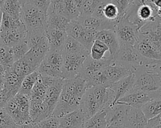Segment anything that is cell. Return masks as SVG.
<instances>
[{"label": "cell", "mask_w": 161, "mask_h": 128, "mask_svg": "<svg viewBox=\"0 0 161 128\" xmlns=\"http://www.w3.org/2000/svg\"><path fill=\"white\" fill-rule=\"evenodd\" d=\"M45 36L50 46V49L62 51L65 39L67 36L65 31L47 27Z\"/></svg>", "instance_id": "7402d4cb"}, {"label": "cell", "mask_w": 161, "mask_h": 128, "mask_svg": "<svg viewBox=\"0 0 161 128\" xmlns=\"http://www.w3.org/2000/svg\"><path fill=\"white\" fill-rule=\"evenodd\" d=\"M151 60L143 57L134 47L127 44H120L115 62L134 72L138 68L145 67Z\"/></svg>", "instance_id": "3957f363"}, {"label": "cell", "mask_w": 161, "mask_h": 128, "mask_svg": "<svg viewBox=\"0 0 161 128\" xmlns=\"http://www.w3.org/2000/svg\"><path fill=\"white\" fill-rule=\"evenodd\" d=\"M17 125L13 122L10 116L5 111L4 109H0V128L1 127H9V128H15Z\"/></svg>", "instance_id": "f35d334b"}, {"label": "cell", "mask_w": 161, "mask_h": 128, "mask_svg": "<svg viewBox=\"0 0 161 128\" xmlns=\"http://www.w3.org/2000/svg\"><path fill=\"white\" fill-rule=\"evenodd\" d=\"M79 109L83 112L87 119L102 111L98 99L93 92L92 87H88L86 90L80 101Z\"/></svg>", "instance_id": "4fadbf2b"}, {"label": "cell", "mask_w": 161, "mask_h": 128, "mask_svg": "<svg viewBox=\"0 0 161 128\" xmlns=\"http://www.w3.org/2000/svg\"><path fill=\"white\" fill-rule=\"evenodd\" d=\"M79 11L80 17L92 16L96 6L99 3L98 0H75Z\"/></svg>", "instance_id": "4316f807"}, {"label": "cell", "mask_w": 161, "mask_h": 128, "mask_svg": "<svg viewBox=\"0 0 161 128\" xmlns=\"http://www.w3.org/2000/svg\"><path fill=\"white\" fill-rule=\"evenodd\" d=\"M40 73L36 70L25 77L22 81L18 92L30 97L31 92L36 84Z\"/></svg>", "instance_id": "f546056e"}, {"label": "cell", "mask_w": 161, "mask_h": 128, "mask_svg": "<svg viewBox=\"0 0 161 128\" xmlns=\"http://www.w3.org/2000/svg\"><path fill=\"white\" fill-rule=\"evenodd\" d=\"M13 70L20 77L24 78L26 76L35 71L32 67L23 59L15 61L13 65Z\"/></svg>", "instance_id": "d6a6232c"}, {"label": "cell", "mask_w": 161, "mask_h": 128, "mask_svg": "<svg viewBox=\"0 0 161 128\" xmlns=\"http://www.w3.org/2000/svg\"><path fill=\"white\" fill-rule=\"evenodd\" d=\"M113 62L108 58L100 61L92 59L89 55L85 59L80 71L77 77H80L86 82L97 72L110 65Z\"/></svg>", "instance_id": "8fae6325"}, {"label": "cell", "mask_w": 161, "mask_h": 128, "mask_svg": "<svg viewBox=\"0 0 161 128\" xmlns=\"http://www.w3.org/2000/svg\"><path fill=\"white\" fill-rule=\"evenodd\" d=\"M34 124L35 128H58L59 119L50 116L38 123H34Z\"/></svg>", "instance_id": "74e56055"}, {"label": "cell", "mask_w": 161, "mask_h": 128, "mask_svg": "<svg viewBox=\"0 0 161 128\" xmlns=\"http://www.w3.org/2000/svg\"><path fill=\"white\" fill-rule=\"evenodd\" d=\"M15 128H35V124L33 122L28 123V124H25L22 125H18L15 127Z\"/></svg>", "instance_id": "7bdbcfd3"}, {"label": "cell", "mask_w": 161, "mask_h": 128, "mask_svg": "<svg viewBox=\"0 0 161 128\" xmlns=\"http://www.w3.org/2000/svg\"><path fill=\"white\" fill-rule=\"evenodd\" d=\"M62 66V51L50 49L37 71L42 76L63 79Z\"/></svg>", "instance_id": "277c9868"}, {"label": "cell", "mask_w": 161, "mask_h": 128, "mask_svg": "<svg viewBox=\"0 0 161 128\" xmlns=\"http://www.w3.org/2000/svg\"><path fill=\"white\" fill-rule=\"evenodd\" d=\"M62 52L65 53H89V51L84 46H82L77 40L68 36L65 39Z\"/></svg>", "instance_id": "4dcf8cb0"}, {"label": "cell", "mask_w": 161, "mask_h": 128, "mask_svg": "<svg viewBox=\"0 0 161 128\" xmlns=\"http://www.w3.org/2000/svg\"><path fill=\"white\" fill-rule=\"evenodd\" d=\"M137 51L144 57L155 61H161V51L145 36L139 32L138 40L134 46Z\"/></svg>", "instance_id": "9a60e30c"}, {"label": "cell", "mask_w": 161, "mask_h": 128, "mask_svg": "<svg viewBox=\"0 0 161 128\" xmlns=\"http://www.w3.org/2000/svg\"><path fill=\"white\" fill-rule=\"evenodd\" d=\"M80 101L81 99L74 93L62 87L58 101L52 116L60 119L73 112L79 108Z\"/></svg>", "instance_id": "ba28073f"}, {"label": "cell", "mask_w": 161, "mask_h": 128, "mask_svg": "<svg viewBox=\"0 0 161 128\" xmlns=\"http://www.w3.org/2000/svg\"><path fill=\"white\" fill-rule=\"evenodd\" d=\"M84 30V28L77 19L71 20L70 21L66 27L65 32L68 36H70L74 39L77 40Z\"/></svg>", "instance_id": "e575fe53"}, {"label": "cell", "mask_w": 161, "mask_h": 128, "mask_svg": "<svg viewBox=\"0 0 161 128\" xmlns=\"http://www.w3.org/2000/svg\"><path fill=\"white\" fill-rule=\"evenodd\" d=\"M25 25L21 19H16L3 12L0 32L14 29Z\"/></svg>", "instance_id": "836d02e7"}, {"label": "cell", "mask_w": 161, "mask_h": 128, "mask_svg": "<svg viewBox=\"0 0 161 128\" xmlns=\"http://www.w3.org/2000/svg\"><path fill=\"white\" fill-rule=\"evenodd\" d=\"M69 22L70 20L61 15L55 13H47V27L65 31Z\"/></svg>", "instance_id": "83f0119b"}, {"label": "cell", "mask_w": 161, "mask_h": 128, "mask_svg": "<svg viewBox=\"0 0 161 128\" xmlns=\"http://www.w3.org/2000/svg\"><path fill=\"white\" fill-rule=\"evenodd\" d=\"M62 79H74L78 76L89 53H65L62 52Z\"/></svg>", "instance_id": "8992f818"}, {"label": "cell", "mask_w": 161, "mask_h": 128, "mask_svg": "<svg viewBox=\"0 0 161 128\" xmlns=\"http://www.w3.org/2000/svg\"><path fill=\"white\" fill-rule=\"evenodd\" d=\"M1 128H9V127H1Z\"/></svg>", "instance_id": "681fc988"}, {"label": "cell", "mask_w": 161, "mask_h": 128, "mask_svg": "<svg viewBox=\"0 0 161 128\" xmlns=\"http://www.w3.org/2000/svg\"><path fill=\"white\" fill-rule=\"evenodd\" d=\"M107 126L106 114L105 110H103L87 118L85 121L82 128H106Z\"/></svg>", "instance_id": "cb8c5ba5"}, {"label": "cell", "mask_w": 161, "mask_h": 128, "mask_svg": "<svg viewBox=\"0 0 161 128\" xmlns=\"http://www.w3.org/2000/svg\"><path fill=\"white\" fill-rule=\"evenodd\" d=\"M4 47H5V46H4V45L3 44V43L1 42V41H0V52L2 51V49H3Z\"/></svg>", "instance_id": "f6af8a7d"}, {"label": "cell", "mask_w": 161, "mask_h": 128, "mask_svg": "<svg viewBox=\"0 0 161 128\" xmlns=\"http://www.w3.org/2000/svg\"><path fill=\"white\" fill-rule=\"evenodd\" d=\"M147 123L148 119L141 108L129 107L124 121L125 128H146Z\"/></svg>", "instance_id": "ac0fdd59"}, {"label": "cell", "mask_w": 161, "mask_h": 128, "mask_svg": "<svg viewBox=\"0 0 161 128\" xmlns=\"http://www.w3.org/2000/svg\"><path fill=\"white\" fill-rule=\"evenodd\" d=\"M160 91H161V83H160Z\"/></svg>", "instance_id": "c3c4849f"}, {"label": "cell", "mask_w": 161, "mask_h": 128, "mask_svg": "<svg viewBox=\"0 0 161 128\" xmlns=\"http://www.w3.org/2000/svg\"><path fill=\"white\" fill-rule=\"evenodd\" d=\"M47 13L59 14L70 21L77 20L79 17V11L75 0L50 1Z\"/></svg>", "instance_id": "30bf717a"}, {"label": "cell", "mask_w": 161, "mask_h": 128, "mask_svg": "<svg viewBox=\"0 0 161 128\" xmlns=\"http://www.w3.org/2000/svg\"><path fill=\"white\" fill-rule=\"evenodd\" d=\"M96 39L103 42L109 49L108 59L114 61L119 50V44L113 29L102 30L96 33Z\"/></svg>", "instance_id": "5bb4252c"}, {"label": "cell", "mask_w": 161, "mask_h": 128, "mask_svg": "<svg viewBox=\"0 0 161 128\" xmlns=\"http://www.w3.org/2000/svg\"><path fill=\"white\" fill-rule=\"evenodd\" d=\"M27 31L25 25L20 27L0 32V41L4 46L11 47L25 40Z\"/></svg>", "instance_id": "e0dca14e"}, {"label": "cell", "mask_w": 161, "mask_h": 128, "mask_svg": "<svg viewBox=\"0 0 161 128\" xmlns=\"http://www.w3.org/2000/svg\"><path fill=\"white\" fill-rule=\"evenodd\" d=\"M158 97H161L160 90L153 92H135L123 96L115 103L133 108H142L149 101Z\"/></svg>", "instance_id": "9c48e42d"}, {"label": "cell", "mask_w": 161, "mask_h": 128, "mask_svg": "<svg viewBox=\"0 0 161 128\" xmlns=\"http://www.w3.org/2000/svg\"><path fill=\"white\" fill-rule=\"evenodd\" d=\"M129 107V106L125 105L115 103L106 109L107 126H125L124 121Z\"/></svg>", "instance_id": "2e32d148"}, {"label": "cell", "mask_w": 161, "mask_h": 128, "mask_svg": "<svg viewBox=\"0 0 161 128\" xmlns=\"http://www.w3.org/2000/svg\"><path fill=\"white\" fill-rule=\"evenodd\" d=\"M23 1H4L1 7L3 12L16 19H21V12Z\"/></svg>", "instance_id": "d4e9b609"}, {"label": "cell", "mask_w": 161, "mask_h": 128, "mask_svg": "<svg viewBox=\"0 0 161 128\" xmlns=\"http://www.w3.org/2000/svg\"><path fill=\"white\" fill-rule=\"evenodd\" d=\"M9 48V52L14 62L22 58L30 50V48L25 40Z\"/></svg>", "instance_id": "d590c367"}, {"label": "cell", "mask_w": 161, "mask_h": 128, "mask_svg": "<svg viewBox=\"0 0 161 128\" xmlns=\"http://www.w3.org/2000/svg\"><path fill=\"white\" fill-rule=\"evenodd\" d=\"M33 5H35L39 10L47 14L48 9L50 4V1H31Z\"/></svg>", "instance_id": "60d3db41"}, {"label": "cell", "mask_w": 161, "mask_h": 128, "mask_svg": "<svg viewBox=\"0 0 161 128\" xmlns=\"http://www.w3.org/2000/svg\"><path fill=\"white\" fill-rule=\"evenodd\" d=\"M141 109L148 120L156 117L161 113V97L149 101Z\"/></svg>", "instance_id": "f1b7e54d"}, {"label": "cell", "mask_w": 161, "mask_h": 128, "mask_svg": "<svg viewBox=\"0 0 161 128\" xmlns=\"http://www.w3.org/2000/svg\"><path fill=\"white\" fill-rule=\"evenodd\" d=\"M145 68L150 72L155 74L161 79V61L151 60Z\"/></svg>", "instance_id": "ab89813d"}, {"label": "cell", "mask_w": 161, "mask_h": 128, "mask_svg": "<svg viewBox=\"0 0 161 128\" xmlns=\"http://www.w3.org/2000/svg\"><path fill=\"white\" fill-rule=\"evenodd\" d=\"M64 82V79H55L53 83L47 89L46 91L43 99V103L47 107L48 117L52 116L53 112L58 101Z\"/></svg>", "instance_id": "7c38bea8"}, {"label": "cell", "mask_w": 161, "mask_h": 128, "mask_svg": "<svg viewBox=\"0 0 161 128\" xmlns=\"http://www.w3.org/2000/svg\"><path fill=\"white\" fill-rule=\"evenodd\" d=\"M152 2L157 7V17L161 19V0H153Z\"/></svg>", "instance_id": "b9f144b4"}, {"label": "cell", "mask_w": 161, "mask_h": 128, "mask_svg": "<svg viewBox=\"0 0 161 128\" xmlns=\"http://www.w3.org/2000/svg\"><path fill=\"white\" fill-rule=\"evenodd\" d=\"M86 119L85 115L78 108L59 119L58 128H82Z\"/></svg>", "instance_id": "d6986e66"}, {"label": "cell", "mask_w": 161, "mask_h": 128, "mask_svg": "<svg viewBox=\"0 0 161 128\" xmlns=\"http://www.w3.org/2000/svg\"><path fill=\"white\" fill-rule=\"evenodd\" d=\"M133 84L134 74L132 73L109 86L114 92V104L118 100L131 92Z\"/></svg>", "instance_id": "ffe728a7"}, {"label": "cell", "mask_w": 161, "mask_h": 128, "mask_svg": "<svg viewBox=\"0 0 161 128\" xmlns=\"http://www.w3.org/2000/svg\"><path fill=\"white\" fill-rule=\"evenodd\" d=\"M96 32L87 31L84 29L79 38L77 40L82 46H84L90 52L91 48L96 40Z\"/></svg>", "instance_id": "8d00e7d4"}, {"label": "cell", "mask_w": 161, "mask_h": 128, "mask_svg": "<svg viewBox=\"0 0 161 128\" xmlns=\"http://www.w3.org/2000/svg\"><path fill=\"white\" fill-rule=\"evenodd\" d=\"M23 78L18 76L13 67L5 71L4 74V87L10 98L14 97L19 91Z\"/></svg>", "instance_id": "44dd1931"}, {"label": "cell", "mask_w": 161, "mask_h": 128, "mask_svg": "<svg viewBox=\"0 0 161 128\" xmlns=\"http://www.w3.org/2000/svg\"><path fill=\"white\" fill-rule=\"evenodd\" d=\"M30 97L18 92L9 99L3 108L16 125L31 123L30 115Z\"/></svg>", "instance_id": "6da1fadb"}, {"label": "cell", "mask_w": 161, "mask_h": 128, "mask_svg": "<svg viewBox=\"0 0 161 128\" xmlns=\"http://www.w3.org/2000/svg\"><path fill=\"white\" fill-rule=\"evenodd\" d=\"M4 2V1H0V9H1V7H2V5Z\"/></svg>", "instance_id": "7dc6e473"}, {"label": "cell", "mask_w": 161, "mask_h": 128, "mask_svg": "<svg viewBox=\"0 0 161 128\" xmlns=\"http://www.w3.org/2000/svg\"><path fill=\"white\" fill-rule=\"evenodd\" d=\"M30 115L33 123H38L48 117L47 107L42 102H30Z\"/></svg>", "instance_id": "603a6c76"}, {"label": "cell", "mask_w": 161, "mask_h": 128, "mask_svg": "<svg viewBox=\"0 0 161 128\" xmlns=\"http://www.w3.org/2000/svg\"><path fill=\"white\" fill-rule=\"evenodd\" d=\"M148 128H161V124L155 126H153V127H148Z\"/></svg>", "instance_id": "bcb514c9"}, {"label": "cell", "mask_w": 161, "mask_h": 128, "mask_svg": "<svg viewBox=\"0 0 161 128\" xmlns=\"http://www.w3.org/2000/svg\"><path fill=\"white\" fill-rule=\"evenodd\" d=\"M133 74L134 84L130 93L153 92L160 90L161 79L155 74L147 70L145 67L138 68Z\"/></svg>", "instance_id": "5b68a950"}, {"label": "cell", "mask_w": 161, "mask_h": 128, "mask_svg": "<svg viewBox=\"0 0 161 128\" xmlns=\"http://www.w3.org/2000/svg\"><path fill=\"white\" fill-rule=\"evenodd\" d=\"M114 31L119 45L127 44L134 46L138 40L139 30L126 17L119 20L116 24Z\"/></svg>", "instance_id": "52a82bcc"}, {"label": "cell", "mask_w": 161, "mask_h": 128, "mask_svg": "<svg viewBox=\"0 0 161 128\" xmlns=\"http://www.w3.org/2000/svg\"><path fill=\"white\" fill-rule=\"evenodd\" d=\"M21 19L27 32H43L47 29V14L39 10L31 1H23Z\"/></svg>", "instance_id": "7a4b0ae2"}, {"label": "cell", "mask_w": 161, "mask_h": 128, "mask_svg": "<svg viewBox=\"0 0 161 128\" xmlns=\"http://www.w3.org/2000/svg\"><path fill=\"white\" fill-rule=\"evenodd\" d=\"M108 51V47L101 41L96 39L91 48L89 56L94 60L100 61L108 58L104 57V54Z\"/></svg>", "instance_id": "1f68e13d"}, {"label": "cell", "mask_w": 161, "mask_h": 128, "mask_svg": "<svg viewBox=\"0 0 161 128\" xmlns=\"http://www.w3.org/2000/svg\"><path fill=\"white\" fill-rule=\"evenodd\" d=\"M3 14V12L2 10L0 9V29H1V22H2Z\"/></svg>", "instance_id": "ee69618b"}, {"label": "cell", "mask_w": 161, "mask_h": 128, "mask_svg": "<svg viewBox=\"0 0 161 128\" xmlns=\"http://www.w3.org/2000/svg\"><path fill=\"white\" fill-rule=\"evenodd\" d=\"M30 49L33 47L48 44L45 31L43 32H27L25 39Z\"/></svg>", "instance_id": "484cf974"}]
</instances>
